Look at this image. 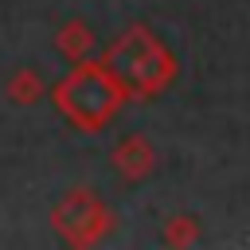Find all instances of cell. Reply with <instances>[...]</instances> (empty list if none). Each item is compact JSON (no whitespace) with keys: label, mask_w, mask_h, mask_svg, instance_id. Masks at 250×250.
Here are the masks:
<instances>
[{"label":"cell","mask_w":250,"mask_h":250,"mask_svg":"<svg viewBox=\"0 0 250 250\" xmlns=\"http://www.w3.org/2000/svg\"><path fill=\"white\" fill-rule=\"evenodd\" d=\"M109 90L102 86V78H94V74H74V78H66L62 86H59V109H66L74 121H98L105 109H109Z\"/></svg>","instance_id":"obj_1"}]
</instances>
